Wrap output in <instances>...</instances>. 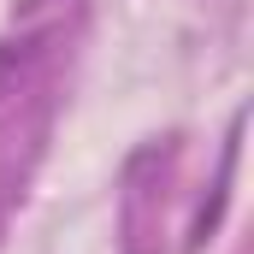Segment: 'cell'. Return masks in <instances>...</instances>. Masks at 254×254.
<instances>
[]
</instances>
